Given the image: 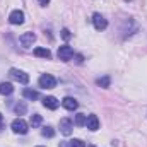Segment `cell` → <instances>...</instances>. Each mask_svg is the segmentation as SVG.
<instances>
[{
    "instance_id": "13",
    "label": "cell",
    "mask_w": 147,
    "mask_h": 147,
    "mask_svg": "<svg viewBox=\"0 0 147 147\" xmlns=\"http://www.w3.org/2000/svg\"><path fill=\"white\" fill-rule=\"evenodd\" d=\"M12 92H14V86H12L10 82H2V84H0V94L9 96V94H12Z\"/></svg>"
},
{
    "instance_id": "2",
    "label": "cell",
    "mask_w": 147,
    "mask_h": 147,
    "mask_svg": "<svg viewBox=\"0 0 147 147\" xmlns=\"http://www.w3.org/2000/svg\"><path fill=\"white\" fill-rule=\"evenodd\" d=\"M12 132H16V134H21V135H24V134H28V123L22 120V118H16L14 121H12Z\"/></svg>"
},
{
    "instance_id": "24",
    "label": "cell",
    "mask_w": 147,
    "mask_h": 147,
    "mask_svg": "<svg viewBox=\"0 0 147 147\" xmlns=\"http://www.w3.org/2000/svg\"><path fill=\"white\" fill-rule=\"evenodd\" d=\"M60 147H67V146H65V144H62V146H60Z\"/></svg>"
},
{
    "instance_id": "8",
    "label": "cell",
    "mask_w": 147,
    "mask_h": 147,
    "mask_svg": "<svg viewBox=\"0 0 147 147\" xmlns=\"http://www.w3.org/2000/svg\"><path fill=\"white\" fill-rule=\"evenodd\" d=\"M9 22H10V24H22V22H24V12H22V10H14V12H10Z\"/></svg>"
},
{
    "instance_id": "1",
    "label": "cell",
    "mask_w": 147,
    "mask_h": 147,
    "mask_svg": "<svg viewBox=\"0 0 147 147\" xmlns=\"http://www.w3.org/2000/svg\"><path fill=\"white\" fill-rule=\"evenodd\" d=\"M38 82H39V87H43V89H53L57 86V79L50 74H43Z\"/></svg>"
},
{
    "instance_id": "9",
    "label": "cell",
    "mask_w": 147,
    "mask_h": 147,
    "mask_svg": "<svg viewBox=\"0 0 147 147\" xmlns=\"http://www.w3.org/2000/svg\"><path fill=\"white\" fill-rule=\"evenodd\" d=\"M86 125H87V128H89V130L96 132V130L99 128V120H98V116H96V115H89V116H87V120H86Z\"/></svg>"
},
{
    "instance_id": "10",
    "label": "cell",
    "mask_w": 147,
    "mask_h": 147,
    "mask_svg": "<svg viewBox=\"0 0 147 147\" xmlns=\"http://www.w3.org/2000/svg\"><path fill=\"white\" fill-rule=\"evenodd\" d=\"M43 105H45V108H48V110H57L60 103H58L57 98H53V96H46V98L43 99Z\"/></svg>"
},
{
    "instance_id": "4",
    "label": "cell",
    "mask_w": 147,
    "mask_h": 147,
    "mask_svg": "<svg viewBox=\"0 0 147 147\" xmlns=\"http://www.w3.org/2000/svg\"><path fill=\"white\" fill-rule=\"evenodd\" d=\"M92 24H94V28H96L98 31H105V29L108 28V21H106L101 14H98V12L92 16Z\"/></svg>"
},
{
    "instance_id": "17",
    "label": "cell",
    "mask_w": 147,
    "mask_h": 147,
    "mask_svg": "<svg viewBox=\"0 0 147 147\" xmlns=\"http://www.w3.org/2000/svg\"><path fill=\"white\" fill-rule=\"evenodd\" d=\"M110 77H108V75H105V77H99V79H98V80H96V84H98V86H101V87H110Z\"/></svg>"
},
{
    "instance_id": "14",
    "label": "cell",
    "mask_w": 147,
    "mask_h": 147,
    "mask_svg": "<svg viewBox=\"0 0 147 147\" xmlns=\"http://www.w3.org/2000/svg\"><path fill=\"white\" fill-rule=\"evenodd\" d=\"M22 96H24L26 99H31V101H34V99L39 98L38 91H34V89H24V91H22Z\"/></svg>"
},
{
    "instance_id": "25",
    "label": "cell",
    "mask_w": 147,
    "mask_h": 147,
    "mask_svg": "<svg viewBox=\"0 0 147 147\" xmlns=\"http://www.w3.org/2000/svg\"><path fill=\"white\" fill-rule=\"evenodd\" d=\"M39 147H41V146H39Z\"/></svg>"
},
{
    "instance_id": "15",
    "label": "cell",
    "mask_w": 147,
    "mask_h": 147,
    "mask_svg": "<svg viewBox=\"0 0 147 147\" xmlns=\"http://www.w3.org/2000/svg\"><path fill=\"white\" fill-rule=\"evenodd\" d=\"M14 111H16L17 115H26V111H28V106H26V103H24V101H19V103H16V106H14Z\"/></svg>"
},
{
    "instance_id": "23",
    "label": "cell",
    "mask_w": 147,
    "mask_h": 147,
    "mask_svg": "<svg viewBox=\"0 0 147 147\" xmlns=\"http://www.w3.org/2000/svg\"><path fill=\"white\" fill-rule=\"evenodd\" d=\"M2 125H3V116L0 115V127H2Z\"/></svg>"
},
{
    "instance_id": "21",
    "label": "cell",
    "mask_w": 147,
    "mask_h": 147,
    "mask_svg": "<svg viewBox=\"0 0 147 147\" xmlns=\"http://www.w3.org/2000/svg\"><path fill=\"white\" fill-rule=\"evenodd\" d=\"M70 36H72V34H70L69 29H62V38H63V39H70Z\"/></svg>"
},
{
    "instance_id": "11",
    "label": "cell",
    "mask_w": 147,
    "mask_h": 147,
    "mask_svg": "<svg viewBox=\"0 0 147 147\" xmlns=\"http://www.w3.org/2000/svg\"><path fill=\"white\" fill-rule=\"evenodd\" d=\"M62 105H63V108H65V110H69V111L77 110V106H79V103H77L74 98H65V99L62 101Z\"/></svg>"
},
{
    "instance_id": "5",
    "label": "cell",
    "mask_w": 147,
    "mask_h": 147,
    "mask_svg": "<svg viewBox=\"0 0 147 147\" xmlns=\"http://www.w3.org/2000/svg\"><path fill=\"white\" fill-rule=\"evenodd\" d=\"M72 57H74V50L69 46V45H63V46H60V48H58V58H60V60L69 62Z\"/></svg>"
},
{
    "instance_id": "20",
    "label": "cell",
    "mask_w": 147,
    "mask_h": 147,
    "mask_svg": "<svg viewBox=\"0 0 147 147\" xmlns=\"http://www.w3.org/2000/svg\"><path fill=\"white\" fill-rule=\"evenodd\" d=\"M70 147H86V144L80 139H74V140H70Z\"/></svg>"
},
{
    "instance_id": "19",
    "label": "cell",
    "mask_w": 147,
    "mask_h": 147,
    "mask_svg": "<svg viewBox=\"0 0 147 147\" xmlns=\"http://www.w3.org/2000/svg\"><path fill=\"white\" fill-rule=\"evenodd\" d=\"M41 134H43V137H48V139H51V137L55 135V130H53L51 127H45V128L41 130Z\"/></svg>"
},
{
    "instance_id": "3",
    "label": "cell",
    "mask_w": 147,
    "mask_h": 147,
    "mask_svg": "<svg viewBox=\"0 0 147 147\" xmlns=\"http://www.w3.org/2000/svg\"><path fill=\"white\" fill-rule=\"evenodd\" d=\"M9 75H10L14 80L21 82V84H28V82H29V75L26 72H22V70H19V69H10Z\"/></svg>"
},
{
    "instance_id": "7",
    "label": "cell",
    "mask_w": 147,
    "mask_h": 147,
    "mask_svg": "<svg viewBox=\"0 0 147 147\" xmlns=\"http://www.w3.org/2000/svg\"><path fill=\"white\" fill-rule=\"evenodd\" d=\"M19 41H21V45H22L24 48H31L33 43L36 41V36H34V33H24L22 36L19 38Z\"/></svg>"
},
{
    "instance_id": "16",
    "label": "cell",
    "mask_w": 147,
    "mask_h": 147,
    "mask_svg": "<svg viewBox=\"0 0 147 147\" xmlns=\"http://www.w3.org/2000/svg\"><path fill=\"white\" fill-rule=\"evenodd\" d=\"M86 120H87V116L84 113H77L75 115V125L77 127H84L86 125Z\"/></svg>"
},
{
    "instance_id": "12",
    "label": "cell",
    "mask_w": 147,
    "mask_h": 147,
    "mask_svg": "<svg viewBox=\"0 0 147 147\" xmlns=\"http://www.w3.org/2000/svg\"><path fill=\"white\" fill-rule=\"evenodd\" d=\"M34 55L39 58H46V60L51 58V51L48 48H34Z\"/></svg>"
},
{
    "instance_id": "22",
    "label": "cell",
    "mask_w": 147,
    "mask_h": 147,
    "mask_svg": "<svg viewBox=\"0 0 147 147\" xmlns=\"http://www.w3.org/2000/svg\"><path fill=\"white\" fill-rule=\"evenodd\" d=\"M38 2H39V5H43V7H45V5H48V3H50V0H38Z\"/></svg>"
},
{
    "instance_id": "6",
    "label": "cell",
    "mask_w": 147,
    "mask_h": 147,
    "mask_svg": "<svg viewBox=\"0 0 147 147\" xmlns=\"http://www.w3.org/2000/svg\"><path fill=\"white\" fill-rule=\"evenodd\" d=\"M72 128H74L72 120H69V118H62L60 120V132L63 135H70L72 134Z\"/></svg>"
},
{
    "instance_id": "18",
    "label": "cell",
    "mask_w": 147,
    "mask_h": 147,
    "mask_svg": "<svg viewBox=\"0 0 147 147\" xmlns=\"http://www.w3.org/2000/svg\"><path fill=\"white\" fill-rule=\"evenodd\" d=\"M29 123H31L33 128H38V127L41 125V115H33L31 120H29Z\"/></svg>"
}]
</instances>
